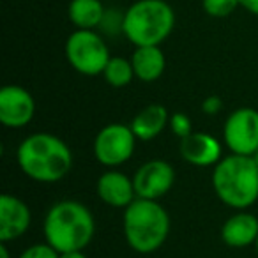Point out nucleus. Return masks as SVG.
<instances>
[{"label": "nucleus", "instance_id": "1", "mask_svg": "<svg viewBox=\"0 0 258 258\" xmlns=\"http://www.w3.org/2000/svg\"><path fill=\"white\" fill-rule=\"evenodd\" d=\"M18 165L37 182H57L73 168V154L64 140L50 133L27 137L18 147Z\"/></svg>", "mask_w": 258, "mask_h": 258}, {"label": "nucleus", "instance_id": "2", "mask_svg": "<svg viewBox=\"0 0 258 258\" xmlns=\"http://www.w3.org/2000/svg\"><path fill=\"white\" fill-rule=\"evenodd\" d=\"M96 232L94 216L82 202L62 200L51 205L44 218L46 242L58 253L83 251Z\"/></svg>", "mask_w": 258, "mask_h": 258}, {"label": "nucleus", "instance_id": "3", "mask_svg": "<svg viewBox=\"0 0 258 258\" xmlns=\"http://www.w3.org/2000/svg\"><path fill=\"white\" fill-rule=\"evenodd\" d=\"M212 186L218 198L228 207H251L258 200V165L253 156L230 154L214 165Z\"/></svg>", "mask_w": 258, "mask_h": 258}, {"label": "nucleus", "instance_id": "4", "mask_svg": "<svg viewBox=\"0 0 258 258\" xmlns=\"http://www.w3.org/2000/svg\"><path fill=\"white\" fill-rule=\"evenodd\" d=\"M170 233V216L158 200L137 198L124 209L125 240L138 253H154Z\"/></svg>", "mask_w": 258, "mask_h": 258}, {"label": "nucleus", "instance_id": "5", "mask_svg": "<svg viewBox=\"0 0 258 258\" xmlns=\"http://www.w3.org/2000/svg\"><path fill=\"white\" fill-rule=\"evenodd\" d=\"M175 27V11L166 0H137L124 11V36L135 46H159Z\"/></svg>", "mask_w": 258, "mask_h": 258}, {"label": "nucleus", "instance_id": "6", "mask_svg": "<svg viewBox=\"0 0 258 258\" xmlns=\"http://www.w3.org/2000/svg\"><path fill=\"white\" fill-rule=\"evenodd\" d=\"M64 53L69 66L85 76L103 75L108 60L111 58L103 36L96 30L87 29H76L68 37Z\"/></svg>", "mask_w": 258, "mask_h": 258}, {"label": "nucleus", "instance_id": "7", "mask_svg": "<svg viewBox=\"0 0 258 258\" xmlns=\"http://www.w3.org/2000/svg\"><path fill=\"white\" fill-rule=\"evenodd\" d=\"M137 140L131 125L110 124L97 133L94 140V156L104 166H120L133 156Z\"/></svg>", "mask_w": 258, "mask_h": 258}, {"label": "nucleus", "instance_id": "8", "mask_svg": "<svg viewBox=\"0 0 258 258\" xmlns=\"http://www.w3.org/2000/svg\"><path fill=\"white\" fill-rule=\"evenodd\" d=\"M223 138L232 154L254 156L258 152V111L239 108L226 118Z\"/></svg>", "mask_w": 258, "mask_h": 258}, {"label": "nucleus", "instance_id": "9", "mask_svg": "<svg viewBox=\"0 0 258 258\" xmlns=\"http://www.w3.org/2000/svg\"><path fill=\"white\" fill-rule=\"evenodd\" d=\"M173 180H175V170L170 163L163 159H151L142 165L133 177L137 198L158 200L172 189Z\"/></svg>", "mask_w": 258, "mask_h": 258}, {"label": "nucleus", "instance_id": "10", "mask_svg": "<svg viewBox=\"0 0 258 258\" xmlns=\"http://www.w3.org/2000/svg\"><path fill=\"white\" fill-rule=\"evenodd\" d=\"M36 103L32 94L20 85L0 89V122L6 127H23L34 118Z\"/></svg>", "mask_w": 258, "mask_h": 258}, {"label": "nucleus", "instance_id": "11", "mask_svg": "<svg viewBox=\"0 0 258 258\" xmlns=\"http://www.w3.org/2000/svg\"><path fill=\"white\" fill-rule=\"evenodd\" d=\"M30 209L13 195L0 197V240L8 242L22 237L30 226Z\"/></svg>", "mask_w": 258, "mask_h": 258}, {"label": "nucleus", "instance_id": "12", "mask_svg": "<svg viewBox=\"0 0 258 258\" xmlns=\"http://www.w3.org/2000/svg\"><path fill=\"white\" fill-rule=\"evenodd\" d=\"M97 197L110 207L125 209L137 200L133 179L117 170H110L97 180Z\"/></svg>", "mask_w": 258, "mask_h": 258}, {"label": "nucleus", "instance_id": "13", "mask_svg": "<svg viewBox=\"0 0 258 258\" xmlns=\"http://www.w3.org/2000/svg\"><path fill=\"white\" fill-rule=\"evenodd\" d=\"M180 156L193 166H212L221 161V144L207 133H191L180 140Z\"/></svg>", "mask_w": 258, "mask_h": 258}, {"label": "nucleus", "instance_id": "14", "mask_svg": "<svg viewBox=\"0 0 258 258\" xmlns=\"http://www.w3.org/2000/svg\"><path fill=\"white\" fill-rule=\"evenodd\" d=\"M258 219L249 212H237L225 221L221 228V239L232 247H246L256 242Z\"/></svg>", "mask_w": 258, "mask_h": 258}, {"label": "nucleus", "instance_id": "15", "mask_svg": "<svg viewBox=\"0 0 258 258\" xmlns=\"http://www.w3.org/2000/svg\"><path fill=\"white\" fill-rule=\"evenodd\" d=\"M168 122V110L163 104H149L135 115L133 122H131V129H133V133L137 135L138 140L149 142L152 138L159 137Z\"/></svg>", "mask_w": 258, "mask_h": 258}, {"label": "nucleus", "instance_id": "16", "mask_svg": "<svg viewBox=\"0 0 258 258\" xmlns=\"http://www.w3.org/2000/svg\"><path fill=\"white\" fill-rule=\"evenodd\" d=\"M135 76L142 82H156L166 68L165 53L159 46H137L131 57Z\"/></svg>", "mask_w": 258, "mask_h": 258}, {"label": "nucleus", "instance_id": "17", "mask_svg": "<svg viewBox=\"0 0 258 258\" xmlns=\"http://www.w3.org/2000/svg\"><path fill=\"white\" fill-rule=\"evenodd\" d=\"M106 8L101 0H71L68 8V16L76 29L96 30L104 18Z\"/></svg>", "mask_w": 258, "mask_h": 258}, {"label": "nucleus", "instance_id": "18", "mask_svg": "<svg viewBox=\"0 0 258 258\" xmlns=\"http://www.w3.org/2000/svg\"><path fill=\"white\" fill-rule=\"evenodd\" d=\"M103 76L111 87H117V89L129 85V83L133 82V78H137L131 58L127 60L124 57H111L108 60L106 68H104Z\"/></svg>", "mask_w": 258, "mask_h": 258}, {"label": "nucleus", "instance_id": "19", "mask_svg": "<svg viewBox=\"0 0 258 258\" xmlns=\"http://www.w3.org/2000/svg\"><path fill=\"white\" fill-rule=\"evenodd\" d=\"M202 8L212 18H226L239 8V0H202Z\"/></svg>", "mask_w": 258, "mask_h": 258}, {"label": "nucleus", "instance_id": "20", "mask_svg": "<svg viewBox=\"0 0 258 258\" xmlns=\"http://www.w3.org/2000/svg\"><path fill=\"white\" fill-rule=\"evenodd\" d=\"M99 29L103 30L106 36H117V34H124V11L120 9H106L104 18L101 22Z\"/></svg>", "mask_w": 258, "mask_h": 258}, {"label": "nucleus", "instance_id": "21", "mask_svg": "<svg viewBox=\"0 0 258 258\" xmlns=\"http://www.w3.org/2000/svg\"><path fill=\"white\" fill-rule=\"evenodd\" d=\"M170 127L180 140L193 133V124H191V118L186 113H173L170 117Z\"/></svg>", "mask_w": 258, "mask_h": 258}, {"label": "nucleus", "instance_id": "22", "mask_svg": "<svg viewBox=\"0 0 258 258\" xmlns=\"http://www.w3.org/2000/svg\"><path fill=\"white\" fill-rule=\"evenodd\" d=\"M20 258H60V253H58L55 247H51L50 244H32L30 247H27Z\"/></svg>", "mask_w": 258, "mask_h": 258}, {"label": "nucleus", "instance_id": "23", "mask_svg": "<svg viewBox=\"0 0 258 258\" xmlns=\"http://www.w3.org/2000/svg\"><path fill=\"white\" fill-rule=\"evenodd\" d=\"M202 110L207 115H218L223 110V101L218 96H209L207 99L202 103Z\"/></svg>", "mask_w": 258, "mask_h": 258}, {"label": "nucleus", "instance_id": "24", "mask_svg": "<svg viewBox=\"0 0 258 258\" xmlns=\"http://www.w3.org/2000/svg\"><path fill=\"white\" fill-rule=\"evenodd\" d=\"M239 6L251 15L258 16V0H239Z\"/></svg>", "mask_w": 258, "mask_h": 258}, {"label": "nucleus", "instance_id": "25", "mask_svg": "<svg viewBox=\"0 0 258 258\" xmlns=\"http://www.w3.org/2000/svg\"><path fill=\"white\" fill-rule=\"evenodd\" d=\"M60 258H87L83 251H68V253H60Z\"/></svg>", "mask_w": 258, "mask_h": 258}, {"label": "nucleus", "instance_id": "26", "mask_svg": "<svg viewBox=\"0 0 258 258\" xmlns=\"http://www.w3.org/2000/svg\"><path fill=\"white\" fill-rule=\"evenodd\" d=\"M0 258H9V251H8V247L2 244L0 246Z\"/></svg>", "mask_w": 258, "mask_h": 258}, {"label": "nucleus", "instance_id": "27", "mask_svg": "<svg viewBox=\"0 0 258 258\" xmlns=\"http://www.w3.org/2000/svg\"><path fill=\"white\" fill-rule=\"evenodd\" d=\"M253 158H254V161H256V165H258V152H256V154L253 156Z\"/></svg>", "mask_w": 258, "mask_h": 258}, {"label": "nucleus", "instance_id": "28", "mask_svg": "<svg viewBox=\"0 0 258 258\" xmlns=\"http://www.w3.org/2000/svg\"><path fill=\"white\" fill-rule=\"evenodd\" d=\"M254 246H256V251H258V237H256V242H254Z\"/></svg>", "mask_w": 258, "mask_h": 258}]
</instances>
